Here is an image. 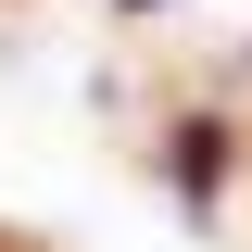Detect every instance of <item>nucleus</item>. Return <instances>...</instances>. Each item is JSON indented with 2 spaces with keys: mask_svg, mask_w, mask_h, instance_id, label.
I'll return each instance as SVG.
<instances>
[{
  "mask_svg": "<svg viewBox=\"0 0 252 252\" xmlns=\"http://www.w3.org/2000/svg\"><path fill=\"white\" fill-rule=\"evenodd\" d=\"M215 164H227V126L215 114H177V202H215Z\"/></svg>",
  "mask_w": 252,
  "mask_h": 252,
  "instance_id": "nucleus-1",
  "label": "nucleus"
}]
</instances>
